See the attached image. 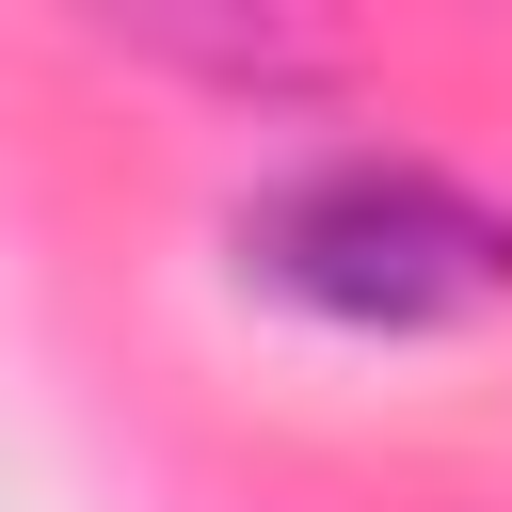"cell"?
<instances>
[{
	"instance_id": "cell-1",
	"label": "cell",
	"mask_w": 512,
	"mask_h": 512,
	"mask_svg": "<svg viewBox=\"0 0 512 512\" xmlns=\"http://www.w3.org/2000/svg\"><path fill=\"white\" fill-rule=\"evenodd\" d=\"M240 272L272 304H304L320 336H464L512 304V208L464 192L448 160H400V144H336L304 176H272L240 208Z\"/></svg>"
}]
</instances>
